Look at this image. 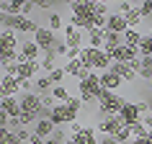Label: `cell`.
I'll use <instances>...</instances> for the list:
<instances>
[{"instance_id":"cell-44","label":"cell","mask_w":152,"mask_h":144,"mask_svg":"<svg viewBox=\"0 0 152 144\" xmlns=\"http://www.w3.org/2000/svg\"><path fill=\"white\" fill-rule=\"evenodd\" d=\"M47 144H59V142H54V139H47Z\"/></svg>"},{"instance_id":"cell-30","label":"cell","mask_w":152,"mask_h":144,"mask_svg":"<svg viewBox=\"0 0 152 144\" xmlns=\"http://www.w3.org/2000/svg\"><path fill=\"white\" fill-rule=\"evenodd\" d=\"M139 57H152V36L144 33L142 44H139Z\"/></svg>"},{"instance_id":"cell-11","label":"cell","mask_w":152,"mask_h":144,"mask_svg":"<svg viewBox=\"0 0 152 144\" xmlns=\"http://www.w3.org/2000/svg\"><path fill=\"white\" fill-rule=\"evenodd\" d=\"M121 121L126 124V126H134L137 121H142V113H139V108H137V100H126V105L121 108Z\"/></svg>"},{"instance_id":"cell-23","label":"cell","mask_w":152,"mask_h":144,"mask_svg":"<svg viewBox=\"0 0 152 144\" xmlns=\"http://www.w3.org/2000/svg\"><path fill=\"white\" fill-rule=\"evenodd\" d=\"M88 47H93V49H103V44H106V28H90L88 31Z\"/></svg>"},{"instance_id":"cell-36","label":"cell","mask_w":152,"mask_h":144,"mask_svg":"<svg viewBox=\"0 0 152 144\" xmlns=\"http://www.w3.org/2000/svg\"><path fill=\"white\" fill-rule=\"evenodd\" d=\"M139 13H142V18H152V0L139 3Z\"/></svg>"},{"instance_id":"cell-31","label":"cell","mask_w":152,"mask_h":144,"mask_svg":"<svg viewBox=\"0 0 152 144\" xmlns=\"http://www.w3.org/2000/svg\"><path fill=\"white\" fill-rule=\"evenodd\" d=\"M64 77H67V72H64V67H57V70L52 72V75H49V80L54 82V85H62V82H64Z\"/></svg>"},{"instance_id":"cell-19","label":"cell","mask_w":152,"mask_h":144,"mask_svg":"<svg viewBox=\"0 0 152 144\" xmlns=\"http://www.w3.org/2000/svg\"><path fill=\"white\" fill-rule=\"evenodd\" d=\"M54 129H57V126H54V124H52L49 119H39L36 124H34V134H36V136H41V139H52Z\"/></svg>"},{"instance_id":"cell-45","label":"cell","mask_w":152,"mask_h":144,"mask_svg":"<svg viewBox=\"0 0 152 144\" xmlns=\"http://www.w3.org/2000/svg\"><path fill=\"white\" fill-rule=\"evenodd\" d=\"M150 36H152V23H150Z\"/></svg>"},{"instance_id":"cell-27","label":"cell","mask_w":152,"mask_h":144,"mask_svg":"<svg viewBox=\"0 0 152 144\" xmlns=\"http://www.w3.org/2000/svg\"><path fill=\"white\" fill-rule=\"evenodd\" d=\"M52 98H54L57 103H67V100H70V90L64 88V85H54V88H52Z\"/></svg>"},{"instance_id":"cell-46","label":"cell","mask_w":152,"mask_h":144,"mask_svg":"<svg viewBox=\"0 0 152 144\" xmlns=\"http://www.w3.org/2000/svg\"><path fill=\"white\" fill-rule=\"evenodd\" d=\"M64 144H72V142H64Z\"/></svg>"},{"instance_id":"cell-22","label":"cell","mask_w":152,"mask_h":144,"mask_svg":"<svg viewBox=\"0 0 152 144\" xmlns=\"http://www.w3.org/2000/svg\"><path fill=\"white\" fill-rule=\"evenodd\" d=\"M111 70L116 72V75H119L124 82H134V77H137V72L132 70L129 64H124V62H113V64H111Z\"/></svg>"},{"instance_id":"cell-16","label":"cell","mask_w":152,"mask_h":144,"mask_svg":"<svg viewBox=\"0 0 152 144\" xmlns=\"http://www.w3.org/2000/svg\"><path fill=\"white\" fill-rule=\"evenodd\" d=\"M62 33H64V41H67V47H70V49L83 47V31H77V28H75L72 23H64Z\"/></svg>"},{"instance_id":"cell-29","label":"cell","mask_w":152,"mask_h":144,"mask_svg":"<svg viewBox=\"0 0 152 144\" xmlns=\"http://www.w3.org/2000/svg\"><path fill=\"white\" fill-rule=\"evenodd\" d=\"M41 70L47 72V75H52V72L57 70V54H49V57H41Z\"/></svg>"},{"instance_id":"cell-33","label":"cell","mask_w":152,"mask_h":144,"mask_svg":"<svg viewBox=\"0 0 152 144\" xmlns=\"http://www.w3.org/2000/svg\"><path fill=\"white\" fill-rule=\"evenodd\" d=\"M49 28H52V31H59V28H64L62 26V16H59V13H52V16H49Z\"/></svg>"},{"instance_id":"cell-28","label":"cell","mask_w":152,"mask_h":144,"mask_svg":"<svg viewBox=\"0 0 152 144\" xmlns=\"http://www.w3.org/2000/svg\"><path fill=\"white\" fill-rule=\"evenodd\" d=\"M139 75H142L147 82H152V57H142V67H139Z\"/></svg>"},{"instance_id":"cell-1","label":"cell","mask_w":152,"mask_h":144,"mask_svg":"<svg viewBox=\"0 0 152 144\" xmlns=\"http://www.w3.org/2000/svg\"><path fill=\"white\" fill-rule=\"evenodd\" d=\"M70 23L77 28V31H90L93 23H90V18L96 13V3L93 0H77V3H70Z\"/></svg>"},{"instance_id":"cell-12","label":"cell","mask_w":152,"mask_h":144,"mask_svg":"<svg viewBox=\"0 0 152 144\" xmlns=\"http://www.w3.org/2000/svg\"><path fill=\"white\" fill-rule=\"evenodd\" d=\"M0 111L8 113L10 119H18V116H21V100H18V95H3V100H0Z\"/></svg>"},{"instance_id":"cell-21","label":"cell","mask_w":152,"mask_h":144,"mask_svg":"<svg viewBox=\"0 0 152 144\" xmlns=\"http://www.w3.org/2000/svg\"><path fill=\"white\" fill-rule=\"evenodd\" d=\"M70 142L72 144H98L101 139H98V131H96V129H85V131H80V134H75Z\"/></svg>"},{"instance_id":"cell-24","label":"cell","mask_w":152,"mask_h":144,"mask_svg":"<svg viewBox=\"0 0 152 144\" xmlns=\"http://www.w3.org/2000/svg\"><path fill=\"white\" fill-rule=\"evenodd\" d=\"M34 88H36V93H39V95H47V93H52L54 82L49 80V75H39V77L34 80Z\"/></svg>"},{"instance_id":"cell-35","label":"cell","mask_w":152,"mask_h":144,"mask_svg":"<svg viewBox=\"0 0 152 144\" xmlns=\"http://www.w3.org/2000/svg\"><path fill=\"white\" fill-rule=\"evenodd\" d=\"M67 52H70V47H67V41H64V39H57L54 54H57V57H64V59H67Z\"/></svg>"},{"instance_id":"cell-43","label":"cell","mask_w":152,"mask_h":144,"mask_svg":"<svg viewBox=\"0 0 152 144\" xmlns=\"http://www.w3.org/2000/svg\"><path fill=\"white\" fill-rule=\"evenodd\" d=\"M144 139H147V144H152V131H150L147 136H144Z\"/></svg>"},{"instance_id":"cell-37","label":"cell","mask_w":152,"mask_h":144,"mask_svg":"<svg viewBox=\"0 0 152 144\" xmlns=\"http://www.w3.org/2000/svg\"><path fill=\"white\" fill-rule=\"evenodd\" d=\"M23 93H36L34 80H21V95H23Z\"/></svg>"},{"instance_id":"cell-2","label":"cell","mask_w":152,"mask_h":144,"mask_svg":"<svg viewBox=\"0 0 152 144\" xmlns=\"http://www.w3.org/2000/svg\"><path fill=\"white\" fill-rule=\"evenodd\" d=\"M80 62L88 67V70H96V72H108L111 70L113 59L106 54L103 49H93V47H83V54H80Z\"/></svg>"},{"instance_id":"cell-13","label":"cell","mask_w":152,"mask_h":144,"mask_svg":"<svg viewBox=\"0 0 152 144\" xmlns=\"http://www.w3.org/2000/svg\"><path fill=\"white\" fill-rule=\"evenodd\" d=\"M111 59L113 62H124V64H132V62H137L139 59V49H132V47H119L116 52L111 54Z\"/></svg>"},{"instance_id":"cell-3","label":"cell","mask_w":152,"mask_h":144,"mask_svg":"<svg viewBox=\"0 0 152 144\" xmlns=\"http://www.w3.org/2000/svg\"><path fill=\"white\" fill-rule=\"evenodd\" d=\"M124 105H126V98L121 95V93L103 90L101 98H98V116H101V119H106V116H119Z\"/></svg>"},{"instance_id":"cell-17","label":"cell","mask_w":152,"mask_h":144,"mask_svg":"<svg viewBox=\"0 0 152 144\" xmlns=\"http://www.w3.org/2000/svg\"><path fill=\"white\" fill-rule=\"evenodd\" d=\"M39 70H41V62H21L18 64V80H36Z\"/></svg>"},{"instance_id":"cell-41","label":"cell","mask_w":152,"mask_h":144,"mask_svg":"<svg viewBox=\"0 0 152 144\" xmlns=\"http://www.w3.org/2000/svg\"><path fill=\"white\" fill-rule=\"evenodd\" d=\"M28 144H47V139H41V136H36V134H34V136H31V142H28Z\"/></svg>"},{"instance_id":"cell-7","label":"cell","mask_w":152,"mask_h":144,"mask_svg":"<svg viewBox=\"0 0 152 144\" xmlns=\"http://www.w3.org/2000/svg\"><path fill=\"white\" fill-rule=\"evenodd\" d=\"M126 124L121 121V116H106V119H101L96 124V131H101L103 136H116V131L119 129H124Z\"/></svg>"},{"instance_id":"cell-39","label":"cell","mask_w":152,"mask_h":144,"mask_svg":"<svg viewBox=\"0 0 152 144\" xmlns=\"http://www.w3.org/2000/svg\"><path fill=\"white\" fill-rule=\"evenodd\" d=\"M142 124H144L147 131H152V113H144V116H142Z\"/></svg>"},{"instance_id":"cell-8","label":"cell","mask_w":152,"mask_h":144,"mask_svg":"<svg viewBox=\"0 0 152 144\" xmlns=\"http://www.w3.org/2000/svg\"><path fill=\"white\" fill-rule=\"evenodd\" d=\"M18 54H21V62H39L41 57V49H39V44L34 39H26L23 44H21V49H18Z\"/></svg>"},{"instance_id":"cell-42","label":"cell","mask_w":152,"mask_h":144,"mask_svg":"<svg viewBox=\"0 0 152 144\" xmlns=\"http://www.w3.org/2000/svg\"><path fill=\"white\" fill-rule=\"evenodd\" d=\"M36 8H39V10H49V8H52V3H36Z\"/></svg>"},{"instance_id":"cell-5","label":"cell","mask_w":152,"mask_h":144,"mask_svg":"<svg viewBox=\"0 0 152 144\" xmlns=\"http://www.w3.org/2000/svg\"><path fill=\"white\" fill-rule=\"evenodd\" d=\"M80 119V116H77V113H72L70 108H67V103H57L54 108H52V124H54V126H64V124H67V126H70L72 121H77Z\"/></svg>"},{"instance_id":"cell-38","label":"cell","mask_w":152,"mask_h":144,"mask_svg":"<svg viewBox=\"0 0 152 144\" xmlns=\"http://www.w3.org/2000/svg\"><path fill=\"white\" fill-rule=\"evenodd\" d=\"M41 100H44V108H54L57 100L52 98V93H47V95H41Z\"/></svg>"},{"instance_id":"cell-14","label":"cell","mask_w":152,"mask_h":144,"mask_svg":"<svg viewBox=\"0 0 152 144\" xmlns=\"http://www.w3.org/2000/svg\"><path fill=\"white\" fill-rule=\"evenodd\" d=\"M124 85V80H121L119 75L113 70H108V72H101V88L103 90H111V93H119V88Z\"/></svg>"},{"instance_id":"cell-26","label":"cell","mask_w":152,"mask_h":144,"mask_svg":"<svg viewBox=\"0 0 152 144\" xmlns=\"http://www.w3.org/2000/svg\"><path fill=\"white\" fill-rule=\"evenodd\" d=\"M124 18H126L129 28H137V26L142 23L144 18H142V13H139V3H137V5H134V8H132V10H129V13H126V16H124Z\"/></svg>"},{"instance_id":"cell-18","label":"cell","mask_w":152,"mask_h":144,"mask_svg":"<svg viewBox=\"0 0 152 144\" xmlns=\"http://www.w3.org/2000/svg\"><path fill=\"white\" fill-rule=\"evenodd\" d=\"M119 47H124V33H113V31H106V44H103V52L108 57L116 52Z\"/></svg>"},{"instance_id":"cell-40","label":"cell","mask_w":152,"mask_h":144,"mask_svg":"<svg viewBox=\"0 0 152 144\" xmlns=\"http://www.w3.org/2000/svg\"><path fill=\"white\" fill-rule=\"evenodd\" d=\"M98 144H119V142H116L113 136H101V142H98Z\"/></svg>"},{"instance_id":"cell-25","label":"cell","mask_w":152,"mask_h":144,"mask_svg":"<svg viewBox=\"0 0 152 144\" xmlns=\"http://www.w3.org/2000/svg\"><path fill=\"white\" fill-rule=\"evenodd\" d=\"M142 39H144V33L137 31V28H129V31L124 33V44H126V47H132V49H139Z\"/></svg>"},{"instance_id":"cell-15","label":"cell","mask_w":152,"mask_h":144,"mask_svg":"<svg viewBox=\"0 0 152 144\" xmlns=\"http://www.w3.org/2000/svg\"><path fill=\"white\" fill-rule=\"evenodd\" d=\"M106 31H113V33H126V31H129V23H126V18L121 16V13H116V10H113L111 16H108Z\"/></svg>"},{"instance_id":"cell-4","label":"cell","mask_w":152,"mask_h":144,"mask_svg":"<svg viewBox=\"0 0 152 144\" xmlns=\"http://www.w3.org/2000/svg\"><path fill=\"white\" fill-rule=\"evenodd\" d=\"M34 41H36V44H39V49H41V54L44 57H49V54H54V47H57V33L52 31V28H44V26H41L39 31L34 33Z\"/></svg>"},{"instance_id":"cell-9","label":"cell","mask_w":152,"mask_h":144,"mask_svg":"<svg viewBox=\"0 0 152 144\" xmlns=\"http://www.w3.org/2000/svg\"><path fill=\"white\" fill-rule=\"evenodd\" d=\"M64 72H67V77H75L77 82H83V80H88V75L93 70H88L80 59H70V62H64Z\"/></svg>"},{"instance_id":"cell-34","label":"cell","mask_w":152,"mask_h":144,"mask_svg":"<svg viewBox=\"0 0 152 144\" xmlns=\"http://www.w3.org/2000/svg\"><path fill=\"white\" fill-rule=\"evenodd\" d=\"M129 129H132V134H134V139H142V136H147V134H150V131L144 129V124H142V121H137L134 126H129Z\"/></svg>"},{"instance_id":"cell-32","label":"cell","mask_w":152,"mask_h":144,"mask_svg":"<svg viewBox=\"0 0 152 144\" xmlns=\"http://www.w3.org/2000/svg\"><path fill=\"white\" fill-rule=\"evenodd\" d=\"M52 139H54V142H59V144H64V142H70L72 136L67 134V131H64L62 126H57V129H54V134H52Z\"/></svg>"},{"instance_id":"cell-6","label":"cell","mask_w":152,"mask_h":144,"mask_svg":"<svg viewBox=\"0 0 152 144\" xmlns=\"http://www.w3.org/2000/svg\"><path fill=\"white\" fill-rule=\"evenodd\" d=\"M18 100H21V113H34V116L39 119L41 108H44V100H41L39 93H23Z\"/></svg>"},{"instance_id":"cell-10","label":"cell","mask_w":152,"mask_h":144,"mask_svg":"<svg viewBox=\"0 0 152 144\" xmlns=\"http://www.w3.org/2000/svg\"><path fill=\"white\" fill-rule=\"evenodd\" d=\"M18 33L16 31H3L0 33V54H13L18 52Z\"/></svg>"},{"instance_id":"cell-20","label":"cell","mask_w":152,"mask_h":144,"mask_svg":"<svg viewBox=\"0 0 152 144\" xmlns=\"http://www.w3.org/2000/svg\"><path fill=\"white\" fill-rule=\"evenodd\" d=\"M0 88H3V95H18V90H21V80L13 77V75H3Z\"/></svg>"}]
</instances>
